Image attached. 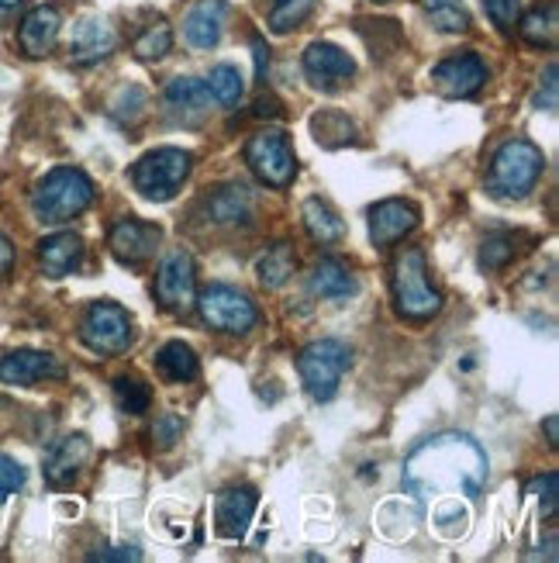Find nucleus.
I'll return each mask as SVG.
<instances>
[{"instance_id":"4468645a","label":"nucleus","mask_w":559,"mask_h":563,"mask_svg":"<svg viewBox=\"0 0 559 563\" xmlns=\"http://www.w3.org/2000/svg\"><path fill=\"white\" fill-rule=\"evenodd\" d=\"M118 35L104 18H80L69 35V59L77 66H93L114 53Z\"/></svg>"},{"instance_id":"72a5a7b5","label":"nucleus","mask_w":559,"mask_h":563,"mask_svg":"<svg viewBox=\"0 0 559 563\" xmlns=\"http://www.w3.org/2000/svg\"><path fill=\"white\" fill-rule=\"evenodd\" d=\"M515 260V235L507 232H494L480 242V266L483 271H501Z\"/></svg>"},{"instance_id":"5701e85b","label":"nucleus","mask_w":559,"mask_h":563,"mask_svg":"<svg viewBox=\"0 0 559 563\" xmlns=\"http://www.w3.org/2000/svg\"><path fill=\"white\" fill-rule=\"evenodd\" d=\"M311 290L322 301H349L359 294V280L349 274V266L335 256H322L311 271Z\"/></svg>"},{"instance_id":"20e7f679","label":"nucleus","mask_w":559,"mask_h":563,"mask_svg":"<svg viewBox=\"0 0 559 563\" xmlns=\"http://www.w3.org/2000/svg\"><path fill=\"white\" fill-rule=\"evenodd\" d=\"M391 287H394V305H398L401 318L428 322V318L443 311V294L435 290V284L428 277V263H425L422 250H404L394 260Z\"/></svg>"},{"instance_id":"37998d69","label":"nucleus","mask_w":559,"mask_h":563,"mask_svg":"<svg viewBox=\"0 0 559 563\" xmlns=\"http://www.w3.org/2000/svg\"><path fill=\"white\" fill-rule=\"evenodd\" d=\"M142 553L135 547H114V550H101V553H93L90 560H138Z\"/></svg>"},{"instance_id":"2eb2a0df","label":"nucleus","mask_w":559,"mask_h":563,"mask_svg":"<svg viewBox=\"0 0 559 563\" xmlns=\"http://www.w3.org/2000/svg\"><path fill=\"white\" fill-rule=\"evenodd\" d=\"M256 505H259L256 487H228V492L217 495V505H214L217 536H225V540H242V536L249 532Z\"/></svg>"},{"instance_id":"412c9836","label":"nucleus","mask_w":559,"mask_h":563,"mask_svg":"<svg viewBox=\"0 0 559 563\" xmlns=\"http://www.w3.org/2000/svg\"><path fill=\"white\" fill-rule=\"evenodd\" d=\"M38 263L45 277H69L83 263V239L77 232H56L38 242Z\"/></svg>"},{"instance_id":"49530a36","label":"nucleus","mask_w":559,"mask_h":563,"mask_svg":"<svg viewBox=\"0 0 559 563\" xmlns=\"http://www.w3.org/2000/svg\"><path fill=\"white\" fill-rule=\"evenodd\" d=\"M18 8H21V0H0V18L11 14V11H18Z\"/></svg>"},{"instance_id":"6e6552de","label":"nucleus","mask_w":559,"mask_h":563,"mask_svg":"<svg viewBox=\"0 0 559 563\" xmlns=\"http://www.w3.org/2000/svg\"><path fill=\"white\" fill-rule=\"evenodd\" d=\"M80 339L93 353L118 356L132 346V318L114 301H93L80 322Z\"/></svg>"},{"instance_id":"7c9ffc66","label":"nucleus","mask_w":559,"mask_h":563,"mask_svg":"<svg viewBox=\"0 0 559 563\" xmlns=\"http://www.w3.org/2000/svg\"><path fill=\"white\" fill-rule=\"evenodd\" d=\"M114 401L125 415H142V411H149V405H153V390L138 377H118L114 380Z\"/></svg>"},{"instance_id":"9b49d317","label":"nucleus","mask_w":559,"mask_h":563,"mask_svg":"<svg viewBox=\"0 0 559 563\" xmlns=\"http://www.w3.org/2000/svg\"><path fill=\"white\" fill-rule=\"evenodd\" d=\"M304 73L318 90H338L356 77V63L332 42H311L304 48Z\"/></svg>"},{"instance_id":"c03bdc74","label":"nucleus","mask_w":559,"mask_h":563,"mask_svg":"<svg viewBox=\"0 0 559 563\" xmlns=\"http://www.w3.org/2000/svg\"><path fill=\"white\" fill-rule=\"evenodd\" d=\"M11 266H14V250H11L8 235H0V274H8Z\"/></svg>"},{"instance_id":"39448f33","label":"nucleus","mask_w":559,"mask_h":563,"mask_svg":"<svg viewBox=\"0 0 559 563\" xmlns=\"http://www.w3.org/2000/svg\"><path fill=\"white\" fill-rule=\"evenodd\" d=\"M349 366H353V350L343 339H318L304 346L298 356V374L314 401H332L338 380H343Z\"/></svg>"},{"instance_id":"dca6fc26","label":"nucleus","mask_w":559,"mask_h":563,"mask_svg":"<svg viewBox=\"0 0 559 563\" xmlns=\"http://www.w3.org/2000/svg\"><path fill=\"white\" fill-rule=\"evenodd\" d=\"M159 239H163L159 225L138 222V218H125V222H118V225L111 229L108 246H111L114 260L135 266V263H145V260H149V256L156 253Z\"/></svg>"},{"instance_id":"f3484780","label":"nucleus","mask_w":559,"mask_h":563,"mask_svg":"<svg viewBox=\"0 0 559 563\" xmlns=\"http://www.w3.org/2000/svg\"><path fill=\"white\" fill-rule=\"evenodd\" d=\"M418 229V208L407 205V201H380L373 211H370V239L373 246H394L404 235H411Z\"/></svg>"},{"instance_id":"6ab92c4d","label":"nucleus","mask_w":559,"mask_h":563,"mask_svg":"<svg viewBox=\"0 0 559 563\" xmlns=\"http://www.w3.org/2000/svg\"><path fill=\"white\" fill-rule=\"evenodd\" d=\"M163 101H166L169 114H174L177 121H183V125H198V121H204L208 111H211L208 84L204 80H193V77L169 80V87L163 90Z\"/></svg>"},{"instance_id":"f257e3e1","label":"nucleus","mask_w":559,"mask_h":563,"mask_svg":"<svg viewBox=\"0 0 559 563\" xmlns=\"http://www.w3.org/2000/svg\"><path fill=\"white\" fill-rule=\"evenodd\" d=\"M483 484H488V453L459 432L432 435L404 463V487L422 501L439 495L477 498Z\"/></svg>"},{"instance_id":"f8f14e48","label":"nucleus","mask_w":559,"mask_h":563,"mask_svg":"<svg viewBox=\"0 0 559 563\" xmlns=\"http://www.w3.org/2000/svg\"><path fill=\"white\" fill-rule=\"evenodd\" d=\"M432 84L443 97H452V101H459V97H473L483 84H488V66H483V59L473 53L449 56L432 69Z\"/></svg>"},{"instance_id":"a18cd8bd","label":"nucleus","mask_w":559,"mask_h":563,"mask_svg":"<svg viewBox=\"0 0 559 563\" xmlns=\"http://www.w3.org/2000/svg\"><path fill=\"white\" fill-rule=\"evenodd\" d=\"M543 429H546V439H549V446L556 450V446H559V419H556V415H549V419L543 422Z\"/></svg>"},{"instance_id":"c9c22d12","label":"nucleus","mask_w":559,"mask_h":563,"mask_svg":"<svg viewBox=\"0 0 559 563\" xmlns=\"http://www.w3.org/2000/svg\"><path fill=\"white\" fill-rule=\"evenodd\" d=\"M180 439H183V422L177 419L174 411H163L159 419H156V426H153V443H156V450H174Z\"/></svg>"},{"instance_id":"f03ea898","label":"nucleus","mask_w":559,"mask_h":563,"mask_svg":"<svg viewBox=\"0 0 559 563\" xmlns=\"http://www.w3.org/2000/svg\"><path fill=\"white\" fill-rule=\"evenodd\" d=\"M90 205H93V184L77 166L53 169L45 180H38V187L32 194V208L38 214V222H45V225L72 222V218L83 214Z\"/></svg>"},{"instance_id":"393cba45","label":"nucleus","mask_w":559,"mask_h":563,"mask_svg":"<svg viewBox=\"0 0 559 563\" xmlns=\"http://www.w3.org/2000/svg\"><path fill=\"white\" fill-rule=\"evenodd\" d=\"M298 271V256L290 242H277V246L266 250V256L256 263V277L266 290H280L290 277Z\"/></svg>"},{"instance_id":"4be33fe9","label":"nucleus","mask_w":559,"mask_h":563,"mask_svg":"<svg viewBox=\"0 0 559 563\" xmlns=\"http://www.w3.org/2000/svg\"><path fill=\"white\" fill-rule=\"evenodd\" d=\"M59 29H63V14H59V8L42 4V8H35V11L24 14L21 29H18V42H21V48H24L29 56H45L48 48L56 45Z\"/></svg>"},{"instance_id":"a211bd4d","label":"nucleus","mask_w":559,"mask_h":563,"mask_svg":"<svg viewBox=\"0 0 559 563\" xmlns=\"http://www.w3.org/2000/svg\"><path fill=\"white\" fill-rule=\"evenodd\" d=\"M225 21H228V4L225 0H198V4L190 8L187 21H183V38L208 53L225 35Z\"/></svg>"},{"instance_id":"e433bc0d","label":"nucleus","mask_w":559,"mask_h":563,"mask_svg":"<svg viewBox=\"0 0 559 563\" xmlns=\"http://www.w3.org/2000/svg\"><path fill=\"white\" fill-rule=\"evenodd\" d=\"M483 11L491 14V21L501 32H515V24L522 18V4L518 0H483Z\"/></svg>"},{"instance_id":"ea45409f","label":"nucleus","mask_w":559,"mask_h":563,"mask_svg":"<svg viewBox=\"0 0 559 563\" xmlns=\"http://www.w3.org/2000/svg\"><path fill=\"white\" fill-rule=\"evenodd\" d=\"M536 104L546 108V111H556V63L546 66V84L539 90V101Z\"/></svg>"},{"instance_id":"c756f323","label":"nucleus","mask_w":559,"mask_h":563,"mask_svg":"<svg viewBox=\"0 0 559 563\" xmlns=\"http://www.w3.org/2000/svg\"><path fill=\"white\" fill-rule=\"evenodd\" d=\"M422 8L428 11L435 29L446 35H459L470 29V14L463 8V0H422Z\"/></svg>"},{"instance_id":"0eeeda50","label":"nucleus","mask_w":559,"mask_h":563,"mask_svg":"<svg viewBox=\"0 0 559 563\" xmlns=\"http://www.w3.org/2000/svg\"><path fill=\"white\" fill-rule=\"evenodd\" d=\"M193 308L201 311L204 325H211L217 332H232V335H246L259 322L256 305L228 284H211V287L198 290V305Z\"/></svg>"},{"instance_id":"ddd939ff","label":"nucleus","mask_w":559,"mask_h":563,"mask_svg":"<svg viewBox=\"0 0 559 563\" xmlns=\"http://www.w3.org/2000/svg\"><path fill=\"white\" fill-rule=\"evenodd\" d=\"M63 374H66L63 363L53 353H38V350H14L0 360V384L11 387H35Z\"/></svg>"},{"instance_id":"b1692460","label":"nucleus","mask_w":559,"mask_h":563,"mask_svg":"<svg viewBox=\"0 0 559 563\" xmlns=\"http://www.w3.org/2000/svg\"><path fill=\"white\" fill-rule=\"evenodd\" d=\"M253 208V190L246 184H228L208 198V214L217 225H249Z\"/></svg>"},{"instance_id":"473e14b6","label":"nucleus","mask_w":559,"mask_h":563,"mask_svg":"<svg viewBox=\"0 0 559 563\" xmlns=\"http://www.w3.org/2000/svg\"><path fill=\"white\" fill-rule=\"evenodd\" d=\"M515 29L522 32V38L528 45H552V35H556V8H549V11H543V8L528 11L525 18H518Z\"/></svg>"},{"instance_id":"bb28decb","label":"nucleus","mask_w":559,"mask_h":563,"mask_svg":"<svg viewBox=\"0 0 559 563\" xmlns=\"http://www.w3.org/2000/svg\"><path fill=\"white\" fill-rule=\"evenodd\" d=\"M156 366H159V374L174 384H187L198 377V356H193L187 342H166L156 353Z\"/></svg>"},{"instance_id":"7ed1b4c3","label":"nucleus","mask_w":559,"mask_h":563,"mask_svg":"<svg viewBox=\"0 0 559 563\" xmlns=\"http://www.w3.org/2000/svg\"><path fill=\"white\" fill-rule=\"evenodd\" d=\"M546 169V156L539 145H532L525 139L504 142L491 159V177L488 190L497 201H522L528 198V190L539 184Z\"/></svg>"},{"instance_id":"f704fd0d","label":"nucleus","mask_w":559,"mask_h":563,"mask_svg":"<svg viewBox=\"0 0 559 563\" xmlns=\"http://www.w3.org/2000/svg\"><path fill=\"white\" fill-rule=\"evenodd\" d=\"M311 11H314V0H280L277 11L270 14V29L277 35H287L290 29H298Z\"/></svg>"},{"instance_id":"4c0bfd02","label":"nucleus","mask_w":559,"mask_h":563,"mask_svg":"<svg viewBox=\"0 0 559 563\" xmlns=\"http://www.w3.org/2000/svg\"><path fill=\"white\" fill-rule=\"evenodd\" d=\"M21 487H24V467L8 453H0V505H4L11 495H18Z\"/></svg>"},{"instance_id":"58836bf2","label":"nucleus","mask_w":559,"mask_h":563,"mask_svg":"<svg viewBox=\"0 0 559 563\" xmlns=\"http://www.w3.org/2000/svg\"><path fill=\"white\" fill-rule=\"evenodd\" d=\"M532 492H543V511L552 519L556 516V508H559V474L556 471H549L546 477H539L536 484H532Z\"/></svg>"},{"instance_id":"aec40b11","label":"nucleus","mask_w":559,"mask_h":563,"mask_svg":"<svg viewBox=\"0 0 559 563\" xmlns=\"http://www.w3.org/2000/svg\"><path fill=\"white\" fill-rule=\"evenodd\" d=\"M87 456H90V439L80 435V432L66 435V439H59L53 450H48L42 474H45V481L53 484V487H66V484H72V477L83 471Z\"/></svg>"},{"instance_id":"a878e982","label":"nucleus","mask_w":559,"mask_h":563,"mask_svg":"<svg viewBox=\"0 0 559 563\" xmlns=\"http://www.w3.org/2000/svg\"><path fill=\"white\" fill-rule=\"evenodd\" d=\"M301 214H304V229L311 232L314 242H322V246H332V242H338L346 232L343 218H338L322 198H308Z\"/></svg>"},{"instance_id":"cd10ccee","label":"nucleus","mask_w":559,"mask_h":563,"mask_svg":"<svg viewBox=\"0 0 559 563\" xmlns=\"http://www.w3.org/2000/svg\"><path fill=\"white\" fill-rule=\"evenodd\" d=\"M311 132L318 139V145L325 150H338V145H346L356 139V125L343 114V111H322L311 118Z\"/></svg>"},{"instance_id":"79ce46f5","label":"nucleus","mask_w":559,"mask_h":563,"mask_svg":"<svg viewBox=\"0 0 559 563\" xmlns=\"http://www.w3.org/2000/svg\"><path fill=\"white\" fill-rule=\"evenodd\" d=\"M253 114H256V118H280L283 111H280V101H277V97L266 93V97H256Z\"/></svg>"},{"instance_id":"1a4fd4ad","label":"nucleus","mask_w":559,"mask_h":563,"mask_svg":"<svg viewBox=\"0 0 559 563\" xmlns=\"http://www.w3.org/2000/svg\"><path fill=\"white\" fill-rule=\"evenodd\" d=\"M246 163L253 166V174L270 187H290L298 177V156L290 150L287 135L273 132V129H266L249 139Z\"/></svg>"},{"instance_id":"a19ab883","label":"nucleus","mask_w":559,"mask_h":563,"mask_svg":"<svg viewBox=\"0 0 559 563\" xmlns=\"http://www.w3.org/2000/svg\"><path fill=\"white\" fill-rule=\"evenodd\" d=\"M253 56H256V80H266V69H270V45L259 35L253 38Z\"/></svg>"},{"instance_id":"423d86ee","label":"nucleus","mask_w":559,"mask_h":563,"mask_svg":"<svg viewBox=\"0 0 559 563\" xmlns=\"http://www.w3.org/2000/svg\"><path fill=\"white\" fill-rule=\"evenodd\" d=\"M187 177H190V153L174 150V145L145 153L132 169V184L145 201H174Z\"/></svg>"},{"instance_id":"2f4dec72","label":"nucleus","mask_w":559,"mask_h":563,"mask_svg":"<svg viewBox=\"0 0 559 563\" xmlns=\"http://www.w3.org/2000/svg\"><path fill=\"white\" fill-rule=\"evenodd\" d=\"M169 48H174V29H169L166 21H156L149 24L138 38H135V56L145 59V63H153V59H163Z\"/></svg>"},{"instance_id":"de8ad7c7","label":"nucleus","mask_w":559,"mask_h":563,"mask_svg":"<svg viewBox=\"0 0 559 563\" xmlns=\"http://www.w3.org/2000/svg\"><path fill=\"white\" fill-rule=\"evenodd\" d=\"M277 4H280V0H277Z\"/></svg>"},{"instance_id":"9d476101","label":"nucleus","mask_w":559,"mask_h":563,"mask_svg":"<svg viewBox=\"0 0 559 563\" xmlns=\"http://www.w3.org/2000/svg\"><path fill=\"white\" fill-rule=\"evenodd\" d=\"M156 301L174 314H190L198 305V271H193V256L187 250H174L159 263Z\"/></svg>"},{"instance_id":"c85d7f7f","label":"nucleus","mask_w":559,"mask_h":563,"mask_svg":"<svg viewBox=\"0 0 559 563\" xmlns=\"http://www.w3.org/2000/svg\"><path fill=\"white\" fill-rule=\"evenodd\" d=\"M208 84V93H211V101H217L222 108H232L242 101V93H246V80H242V73L228 63L222 66H214L211 69V77L204 80Z\"/></svg>"}]
</instances>
